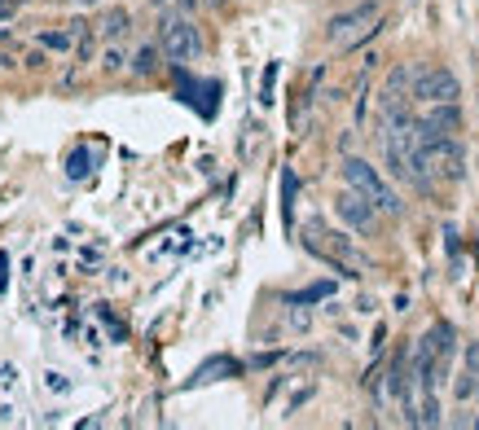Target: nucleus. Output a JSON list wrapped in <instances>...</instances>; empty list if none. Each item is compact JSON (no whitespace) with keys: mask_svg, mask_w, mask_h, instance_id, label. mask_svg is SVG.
I'll return each instance as SVG.
<instances>
[{"mask_svg":"<svg viewBox=\"0 0 479 430\" xmlns=\"http://www.w3.org/2000/svg\"><path fill=\"white\" fill-rule=\"evenodd\" d=\"M13 4H35V0H13Z\"/></svg>","mask_w":479,"mask_h":430,"instance_id":"obj_16","label":"nucleus"},{"mask_svg":"<svg viewBox=\"0 0 479 430\" xmlns=\"http://www.w3.org/2000/svg\"><path fill=\"white\" fill-rule=\"evenodd\" d=\"M216 4H220V0H181L185 13H194V9H216Z\"/></svg>","mask_w":479,"mask_h":430,"instance_id":"obj_13","label":"nucleus"},{"mask_svg":"<svg viewBox=\"0 0 479 430\" xmlns=\"http://www.w3.org/2000/svg\"><path fill=\"white\" fill-rule=\"evenodd\" d=\"M127 27H132V13H127V9H111V13H102L97 35L111 44V40H123V35H127Z\"/></svg>","mask_w":479,"mask_h":430,"instance_id":"obj_9","label":"nucleus"},{"mask_svg":"<svg viewBox=\"0 0 479 430\" xmlns=\"http://www.w3.org/2000/svg\"><path fill=\"white\" fill-rule=\"evenodd\" d=\"M44 62H49V58H44V49H35V53H27V58H22V66H27V71H40Z\"/></svg>","mask_w":479,"mask_h":430,"instance_id":"obj_12","label":"nucleus"},{"mask_svg":"<svg viewBox=\"0 0 479 430\" xmlns=\"http://www.w3.org/2000/svg\"><path fill=\"white\" fill-rule=\"evenodd\" d=\"M163 58H167L163 44H141V49L127 58V71H132L136 80H154V75L163 71Z\"/></svg>","mask_w":479,"mask_h":430,"instance_id":"obj_7","label":"nucleus"},{"mask_svg":"<svg viewBox=\"0 0 479 430\" xmlns=\"http://www.w3.org/2000/svg\"><path fill=\"white\" fill-rule=\"evenodd\" d=\"M344 180L357 189V194H365L374 207L382 215H400L405 211V203H400V194L382 180V172L378 167H369L365 158H344Z\"/></svg>","mask_w":479,"mask_h":430,"instance_id":"obj_2","label":"nucleus"},{"mask_svg":"<svg viewBox=\"0 0 479 430\" xmlns=\"http://www.w3.org/2000/svg\"><path fill=\"white\" fill-rule=\"evenodd\" d=\"M475 426H479V418H475Z\"/></svg>","mask_w":479,"mask_h":430,"instance_id":"obj_17","label":"nucleus"},{"mask_svg":"<svg viewBox=\"0 0 479 430\" xmlns=\"http://www.w3.org/2000/svg\"><path fill=\"white\" fill-rule=\"evenodd\" d=\"M467 369H471V373H479V342L471 347V351H467Z\"/></svg>","mask_w":479,"mask_h":430,"instance_id":"obj_14","label":"nucleus"},{"mask_svg":"<svg viewBox=\"0 0 479 430\" xmlns=\"http://www.w3.org/2000/svg\"><path fill=\"white\" fill-rule=\"evenodd\" d=\"M335 215H339V219H344L352 233H360V237H369V233L378 228V219H382V211H378V207H374L365 194H357L352 185H348V189L335 198Z\"/></svg>","mask_w":479,"mask_h":430,"instance_id":"obj_5","label":"nucleus"},{"mask_svg":"<svg viewBox=\"0 0 479 430\" xmlns=\"http://www.w3.org/2000/svg\"><path fill=\"white\" fill-rule=\"evenodd\" d=\"M374 18H378V4H357V9H348V13H335L330 27H326V35H330L335 44H344V49H357L360 40L374 31V27H369Z\"/></svg>","mask_w":479,"mask_h":430,"instance_id":"obj_4","label":"nucleus"},{"mask_svg":"<svg viewBox=\"0 0 479 430\" xmlns=\"http://www.w3.org/2000/svg\"><path fill=\"white\" fill-rule=\"evenodd\" d=\"M409 97L422 102V106H436V102H462V84H458V75H453L449 66H427V71L413 75V93H409Z\"/></svg>","mask_w":479,"mask_h":430,"instance_id":"obj_3","label":"nucleus"},{"mask_svg":"<svg viewBox=\"0 0 479 430\" xmlns=\"http://www.w3.org/2000/svg\"><path fill=\"white\" fill-rule=\"evenodd\" d=\"M440 136H458L462 132V106L458 102H436V106H427V114H422Z\"/></svg>","mask_w":479,"mask_h":430,"instance_id":"obj_6","label":"nucleus"},{"mask_svg":"<svg viewBox=\"0 0 479 430\" xmlns=\"http://www.w3.org/2000/svg\"><path fill=\"white\" fill-rule=\"evenodd\" d=\"M102 71H106V75H123V71H127V53L120 49V40H111V44L102 49Z\"/></svg>","mask_w":479,"mask_h":430,"instance_id":"obj_10","label":"nucleus"},{"mask_svg":"<svg viewBox=\"0 0 479 430\" xmlns=\"http://www.w3.org/2000/svg\"><path fill=\"white\" fill-rule=\"evenodd\" d=\"M44 53H75V44H80V35L71 31V27H49V31H40V40H35Z\"/></svg>","mask_w":479,"mask_h":430,"instance_id":"obj_8","label":"nucleus"},{"mask_svg":"<svg viewBox=\"0 0 479 430\" xmlns=\"http://www.w3.org/2000/svg\"><path fill=\"white\" fill-rule=\"evenodd\" d=\"M330 295H335V286H330V281H317V286L290 295V303H317V299H330Z\"/></svg>","mask_w":479,"mask_h":430,"instance_id":"obj_11","label":"nucleus"},{"mask_svg":"<svg viewBox=\"0 0 479 430\" xmlns=\"http://www.w3.org/2000/svg\"><path fill=\"white\" fill-rule=\"evenodd\" d=\"M158 44H163L167 62H176V66H189L203 58V31L194 27L189 13H167L158 27Z\"/></svg>","mask_w":479,"mask_h":430,"instance_id":"obj_1","label":"nucleus"},{"mask_svg":"<svg viewBox=\"0 0 479 430\" xmlns=\"http://www.w3.org/2000/svg\"><path fill=\"white\" fill-rule=\"evenodd\" d=\"M58 4H75V9H89V4H97V0H58Z\"/></svg>","mask_w":479,"mask_h":430,"instance_id":"obj_15","label":"nucleus"}]
</instances>
